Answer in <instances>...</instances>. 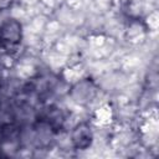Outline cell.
<instances>
[{"mask_svg":"<svg viewBox=\"0 0 159 159\" xmlns=\"http://www.w3.org/2000/svg\"><path fill=\"white\" fill-rule=\"evenodd\" d=\"M21 41V25L16 20H6L0 26V45L5 50L16 47Z\"/></svg>","mask_w":159,"mask_h":159,"instance_id":"1","label":"cell"},{"mask_svg":"<svg viewBox=\"0 0 159 159\" xmlns=\"http://www.w3.org/2000/svg\"><path fill=\"white\" fill-rule=\"evenodd\" d=\"M92 139H93V133L89 124L87 123H78L71 133L72 144L77 149H87L91 145Z\"/></svg>","mask_w":159,"mask_h":159,"instance_id":"2","label":"cell"},{"mask_svg":"<svg viewBox=\"0 0 159 159\" xmlns=\"http://www.w3.org/2000/svg\"><path fill=\"white\" fill-rule=\"evenodd\" d=\"M43 122L51 130H58L62 128L65 123V116L61 111V108L56 106H51L46 109L43 116Z\"/></svg>","mask_w":159,"mask_h":159,"instance_id":"3","label":"cell"}]
</instances>
